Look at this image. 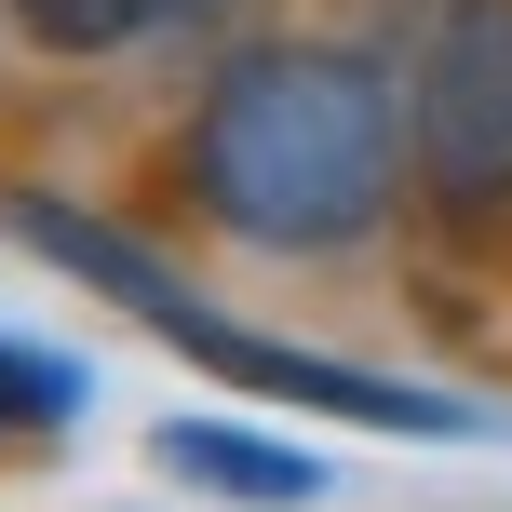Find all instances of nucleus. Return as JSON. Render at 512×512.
Returning <instances> with one entry per match:
<instances>
[{
	"mask_svg": "<svg viewBox=\"0 0 512 512\" xmlns=\"http://www.w3.org/2000/svg\"><path fill=\"white\" fill-rule=\"evenodd\" d=\"M189 189L256 256H351L405 189V81L351 41H243L189 108Z\"/></svg>",
	"mask_w": 512,
	"mask_h": 512,
	"instance_id": "f257e3e1",
	"label": "nucleus"
},
{
	"mask_svg": "<svg viewBox=\"0 0 512 512\" xmlns=\"http://www.w3.org/2000/svg\"><path fill=\"white\" fill-rule=\"evenodd\" d=\"M149 337H162V351H189V364H216V378L256 391V405L337 418V432H405V445H472V432H499L472 391H418V378H378V364H337V351H283V337L230 324L216 297H176Z\"/></svg>",
	"mask_w": 512,
	"mask_h": 512,
	"instance_id": "f03ea898",
	"label": "nucleus"
},
{
	"mask_svg": "<svg viewBox=\"0 0 512 512\" xmlns=\"http://www.w3.org/2000/svg\"><path fill=\"white\" fill-rule=\"evenodd\" d=\"M405 162L459 216L512 203V0H445L432 14V41L405 68Z\"/></svg>",
	"mask_w": 512,
	"mask_h": 512,
	"instance_id": "7ed1b4c3",
	"label": "nucleus"
},
{
	"mask_svg": "<svg viewBox=\"0 0 512 512\" xmlns=\"http://www.w3.org/2000/svg\"><path fill=\"white\" fill-rule=\"evenodd\" d=\"M149 472L189 486V499H230V512H310L324 499V459L283 445V432H243V418H162Z\"/></svg>",
	"mask_w": 512,
	"mask_h": 512,
	"instance_id": "20e7f679",
	"label": "nucleus"
},
{
	"mask_svg": "<svg viewBox=\"0 0 512 512\" xmlns=\"http://www.w3.org/2000/svg\"><path fill=\"white\" fill-rule=\"evenodd\" d=\"M189 0H14V27L41 54H135V41H162Z\"/></svg>",
	"mask_w": 512,
	"mask_h": 512,
	"instance_id": "39448f33",
	"label": "nucleus"
},
{
	"mask_svg": "<svg viewBox=\"0 0 512 512\" xmlns=\"http://www.w3.org/2000/svg\"><path fill=\"white\" fill-rule=\"evenodd\" d=\"M68 418H81V364L0 337V432H68Z\"/></svg>",
	"mask_w": 512,
	"mask_h": 512,
	"instance_id": "423d86ee",
	"label": "nucleus"
}]
</instances>
